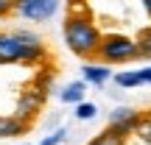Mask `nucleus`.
Listing matches in <instances>:
<instances>
[{
  "label": "nucleus",
  "mask_w": 151,
  "mask_h": 145,
  "mask_svg": "<svg viewBox=\"0 0 151 145\" xmlns=\"http://www.w3.org/2000/svg\"><path fill=\"white\" fill-rule=\"evenodd\" d=\"M137 50H140V59L151 61V25L143 28V31H137Z\"/></svg>",
  "instance_id": "obj_12"
},
{
  "label": "nucleus",
  "mask_w": 151,
  "mask_h": 145,
  "mask_svg": "<svg viewBox=\"0 0 151 145\" xmlns=\"http://www.w3.org/2000/svg\"><path fill=\"white\" fill-rule=\"evenodd\" d=\"M134 137L140 142L151 145V112H143L140 120H137V129H134Z\"/></svg>",
  "instance_id": "obj_11"
},
{
  "label": "nucleus",
  "mask_w": 151,
  "mask_h": 145,
  "mask_svg": "<svg viewBox=\"0 0 151 145\" xmlns=\"http://www.w3.org/2000/svg\"><path fill=\"white\" fill-rule=\"evenodd\" d=\"M59 0H17L14 14L28 22H48L59 14Z\"/></svg>",
  "instance_id": "obj_3"
},
{
  "label": "nucleus",
  "mask_w": 151,
  "mask_h": 145,
  "mask_svg": "<svg viewBox=\"0 0 151 145\" xmlns=\"http://www.w3.org/2000/svg\"><path fill=\"white\" fill-rule=\"evenodd\" d=\"M140 114L143 112H137V109H132V106H118V109L109 112L106 129H112L115 134H120V137H132V134H134V129H137Z\"/></svg>",
  "instance_id": "obj_5"
},
{
  "label": "nucleus",
  "mask_w": 151,
  "mask_h": 145,
  "mask_svg": "<svg viewBox=\"0 0 151 145\" xmlns=\"http://www.w3.org/2000/svg\"><path fill=\"white\" fill-rule=\"evenodd\" d=\"M87 145H104V142H101V140H98V137H95V140H90Z\"/></svg>",
  "instance_id": "obj_20"
},
{
  "label": "nucleus",
  "mask_w": 151,
  "mask_h": 145,
  "mask_svg": "<svg viewBox=\"0 0 151 145\" xmlns=\"http://www.w3.org/2000/svg\"><path fill=\"white\" fill-rule=\"evenodd\" d=\"M67 3H70V6H73V9H76V6H84V3H87V0H67Z\"/></svg>",
  "instance_id": "obj_19"
},
{
  "label": "nucleus",
  "mask_w": 151,
  "mask_h": 145,
  "mask_svg": "<svg viewBox=\"0 0 151 145\" xmlns=\"http://www.w3.org/2000/svg\"><path fill=\"white\" fill-rule=\"evenodd\" d=\"M109 78H115V73L109 70V64H104V61H84V67H81V81H84V84L104 86Z\"/></svg>",
  "instance_id": "obj_7"
},
{
  "label": "nucleus",
  "mask_w": 151,
  "mask_h": 145,
  "mask_svg": "<svg viewBox=\"0 0 151 145\" xmlns=\"http://www.w3.org/2000/svg\"><path fill=\"white\" fill-rule=\"evenodd\" d=\"M31 131V123L20 120L17 114H0V140H11V137H22Z\"/></svg>",
  "instance_id": "obj_8"
},
{
  "label": "nucleus",
  "mask_w": 151,
  "mask_h": 145,
  "mask_svg": "<svg viewBox=\"0 0 151 145\" xmlns=\"http://www.w3.org/2000/svg\"><path fill=\"white\" fill-rule=\"evenodd\" d=\"M45 98H48V92H45L42 84H39V86H25V89L20 92V98H17L14 114L20 120H25V123L34 126V120H37L39 109H42V103H45Z\"/></svg>",
  "instance_id": "obj_4"
},
{
  "label": "nucleus",
  "mask_w": 151,
  "mask_h": 145,
  "mask_svg": "<svg viewBox=\"0 0 151 145\" xmlns=\"http://www.w3.org/2000/svg\"><path fill=\"white\" fill-rule=\"evenodd\" d=\"M112 81L120 86V89H134V86L146 84V81H143V75H140V70H120V73H115Z\"/></svg>",
  "instance_id": "obj_10"
},
{
  "label": "nucleus",
  "mask_w": 151,
  "mask_h": 145,
  "mask_svg": "<svg viewBox=\"0 0 151 145\" xmlns=\"http://www.w3.org/2000/svg\"><path fill=\"white\" fill-rule=\"evenodd\" d=\"M134 59H140L137 39L126 36V34H104V42L98 48V61L115 67V64H129Z\"/></svg>",
  "instance_id": "obj_2"
},
{
  "label": "nucleus",
  "mask_w": 151,
  "mask_h": 145,
  "mask_svg": "<svg viewBox=\"0 0 151 145\" xmlns=\"http://www.w3.org/2000/svg\"><path fill=\"white\" fill-rule=\"evenodd\" d=\"M17 145H20V142H17Z\"/></svg>",
  "instance_id": "obj_21"
},
{
  "label": "nucleus",
  "mask_w": 151,
  "mask_h": 145,
  "mask_svg": "<svg viewBox=\"0 0 151 145\" xmlns=\"http://www.w3.org/2000/svg\"><path fill=\"white\" fill-rule=\"evenodd\" d=\"M140 75H143V81H146V84H151V64H146L140 70Z\"/></svg>",
  "instance_id": "obj_17"
},
{
  "label": "nucleus",
  "mask_w": 151,
  "mask_h": 145,
  "mask_svg": "<svg viewBox=\"0 0 151 145\" xmlns=\"http://www.w3.org/2000/svg\"><path fill=\"white\" fill-rule=\"evenodd\" d=\"M65 140H67V129H56L50 137L42 140V145H59V142H65Z\"/></svg>",
  "instance_id": "obj_15"
},
{
  "label": "nucleus",
  "mask_w": 151,
  "mask_h": 145,
  "mask_svg": "<svg viewBox=\"0 0 151 145\" xmlns=\"http://www.w3.org/2000/svg\"><path fill=\"white\" fill-rule=\"evenodd\" d=\"M17 9V0H0V20H6V17H11Z\"/></svg>",
  "instance_id": "obj_16"
},
{
  "label": "nucleus",
  "mask_w": 151,
  "mask_h": 145,
  "mask_svg": "<svg viewBox=\"0 0 151 145\" xmlns=\"http://www.w3.org/2000/svg\"><path fill=\"white\" fill-rule=\"evenodd\" d=\"M0 64H22V45L17 31H0Z\"/></svg>",
  "instance_id": "obj_6"
},
{
  "label": "nucleus",
  "mask_w": 151,
  "mask_h": 145,
  "mask_svg": "<svg viewBox=\"0 0 151 145\" xmlns=\"http://www.w3.org/2000/svg\"><path fill=\"white\" fill-rule=\"evenodd\" d=\"M140 3H143V9H146V14L151 17V0H140Z\"/></svg>",
  "instance_id": "obj_18"
},
{
  "label": "nucleus",
  "mask_w": 151,
  "mask_h": 145,
  "mask_svg": "<svg viewBox=\"0 0 151 145\" xmlns=\"http://www.w3.org/2000/svg\"><path fill=\"white\" fill-rule=\"evenodd\" d=\"M98 140H101L104 145H126V140H129V137H120V134H115L112 129H104L101 134H98Z\"/></svg>",
  "instance_id": "obj_14"
},
{
  "label": "nucleus",
  "mask_w": 151,
  "mask_h": 145,
  "mask_svg": "<svg viewBox=\"0 0 151 145\" xmlns=\"http://www.w3.org/2000/svg\"><path fill=\"white\" fill-rule=\"evenodd\" d=\"M62 34H65V45L70 48L73 56H78L84 61L98 59V48L104 42V34L84 6L70 9V14L65 17V25H62Z\"/></svg>",
  "instance_id": "obj_1"
},
{
  "label": "nucleus",
  "mask_w": 151,
  "mask_h": 145,
  "mask_svg": "<svg viewBox=\"0 0 151 145\" xmlns=\"http://www.w3.org/2000/svg\"><path fill=\"white\" fill-rule=\"evenodd\" d=\"M95 114H98V106H95V103H90V101H84V103L76 106V117H78V120H92Z\"/></svg>",
  "instance_id": "obj_13"
},
{
  "label": "nucleus",
  "mask_w": 151,
  "mask_h": 145,
  "mask_svg": "<svg viewBox=\"0 0 151 145\" xmlns=\"http://www.w3.org/2000/svg\"><path fill=\"white\" fill-rule=\"evenodd\" d=\"M84 95H87V84L84 81H70V84H65L62 86V92H59V98H62V103H84Z\"/></svg>",
  "instance_id": "obj_9"
}]
</instances>
